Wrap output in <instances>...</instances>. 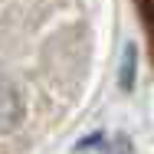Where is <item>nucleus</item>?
<instances>
[{
    "instance_id": "1",
    "label": "nucleus",
    "mask_w": 154,
    "mask_h": 154,
    "mask_svg": "<svg viewBox=\"0 0 154 154\" xmlns=\"http://www.w3.org/2000/svg\"><path fill=\"white\" fill-rule=\"evenodd\" d=\"M131 7H134L138 26L144 36V46H148V62H151V72H154V0H131Z\"/></svg>"
}]
</instances>
